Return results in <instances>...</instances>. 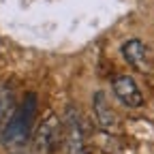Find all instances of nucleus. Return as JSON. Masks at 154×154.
Listing matches in <instances>:
<instances>
[{"mask_svg":"<svg viewBox=\"0 0 154 154\" xmlns=\"http://www.w3.org/2000/svg\"><path fill=\"white\" fill-rule=\"evenodd\" d=\"M34 113H36V96L34 94H26V99L15 109L13 118L5 126L2 143L7 146V150H15V148L28 146L30 133H32V122H34Z\"/></svg>","mask_w":154,"mask_h":154,"instance_id":"nucleus-1","label":"nucleus"},{"mask_svg":"<svg viewBox=\"0 0 154 154\" xmlns=\"http://www.w3.org/2000/svg\"><path fill=\"white\" fill-rule=\"evenodd\" d=\"M62 137H64L62 120L58 118L56 113H47L45 118L38 122V126L34 131V146L43 154H54L60 148Z\"/></svg>","mask_w":154,"mask_h":154,"instance_id":"nucleus-2","label":"nucleus"},{"mask_svg":"<svg viewBox=\"0 0 154 154\" xmlns=\"http://www.w3.org/2000/svg\"><path fill=\"white\" fill-rule=\"evenodd\" d=\"M62 128H64L62 139L66 146V154H86V133H84L82 118L75 107H69L66 122L62 124Z\"/></svg>","mask_w":154,"mask_h":154,"instance_id":"nucleus-3","label":"nucleus"},{"mask_svg":"<svg viewBox=\"0 0 154 154\" xmlns=\"http://www.w3.org/2000/svg\"><path fill=\"white\" fill-rule=\"evenodd\" d=\"M111 90H113V94H116V99H118L122 105L131 107V109H137V107L143 105V94H141L137 82H135L133 77H128V75L113 77Z\"/></svg>","mask_w":154,"mask_h":154,"instance_id":"nucleus-4","label":"nucleus"},{"mask_svg":"<svg viewBox=\"0 0 154 154\" xmlns=\"http://www.w3.org/2000/svg\"><path fill=\"white\" fill-rule=\"evenodd\" d=\"M92 109H94V118L99 122V126L105 133H118V118L107 101V96L103 92H96L92 99Z\"/></svg>","mask_w":154,"mask_h":154,"instance_id":"nucleus-5","label":"nucleus"},{"mask_svg":"<svg viewBox=\"0 0 154 154\" xmlns=\"http://www.w3.org/2000/svg\"><path fill=\"white\" fill-rule=\"evenodd\" d=\"M122 56L124 60L137 71H148L150 69V54H148V47L143 41H139V38H131V41H126L122 45Z\"/></svg>","mask_w":154,"mask_h":154,"instance_id":"nucleus-6","label":"nucleus"},{"mask_svg":"<svg viewBox=\"0 0 154 154\" xmlns=\"http://www.w3.org/2000/svg\"><path fill=\"white\" fill-rule=\"evenodd\" d=\"M17 105H15V99L11 92H2L0 94V126H7L9 120L13 118Z\"/></svg>","mask_w":154,"mask_h":154,"instance_id":"nucleus-7","label":"nucleus"},{"mask_svg":"<svg viewBox=\"0 0 154 154\" xmlns=\"http://www.w3.org/2000/svg\"><path fill=\"white\" fill-rule=\"evenodd\" d=\"M11 154H34L28 146H22V148H15V150H9Z\"/></svg>","mask_w":154,"mask_h":154,"instance_id":"nucleus-8","label":"nucleus"},{"mask_svg":"<svg viewBox=\"0 0 154 154\" xmlns=\"http://www.w3.org/2000/svg\"><path fill=\"white\" fill-rule=\"evenodd\" d=\"M2 133H5V126H0V141H2Z\"/></svg>","mask_w":154,"mask_h":154,"instance_id":"nucleus-9","label":"nucleus"}]
</instances>
